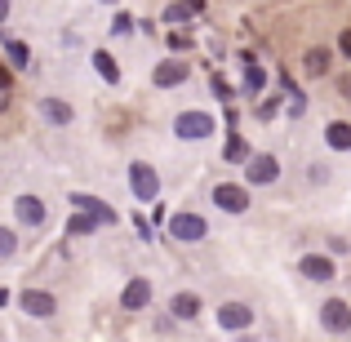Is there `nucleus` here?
<instances>
[{"label":"nucleus","instance_id":"nucleus-5","mask_svg":"<svg viewBox=\"0 0 351 342\" xmlns=\"http://www.w3.org/2000/svg\"><path fill=\"white\" fill-rule=\"evenodd\" d=\"M169 231H173L178 240H200L209 227H205V218H200V214H173V218H169Z\"/></svg>","mask_w":351,"mask_h":342},{"label":"nucleus","instance_id":"nucleus-26","mask_svg":"<svg viewBox=\"0 0 351 342\" xmlns=\"http://www.w3.org/2000/svg\"><path fill=\"white\" fill-rule=\"evenodd\" d=\"M9 85H14V76H9V71L0 67V89H5V94H9Z\"/></svg>","mask_w":351,"mask_h":342},{"label":"nucleus","instance_id":"nucleus-24","mask_svg":"<svg viewBox=\"0 0 351 342\" xmlns=\"http://www.w3.org/2000/svg\"><path fill=\"white\" fill-rule=\"evenodd\" d=\"M240 156H245V143L232 138V143H227V160H240Z\"/></svg>","mask_w":351,"mask_h":342},{"label":"nucleus","instance_id":"nucleus-13","mask_svg":"<svg viewBox=\"0 0 351 342\" xmlns=\"http://www.w3.org/2000/svg\"><path fill=\"white\" fill-rule=\"evenodd\" d=\"M23 311H32V316H53V298L40 289H27L23 293Z\"/></svg>","mask_w":351,"mask_h":342},{"label":"nucleus","instance_id":"nucleus-12","mask_svg":"<svg viewBox=\"0 0 351 342\" xmlns=\"http://www.w3.org/2000/svg\"><path fill=\"white\" fill-rule=\"evenodd\" d=\"M302 276H307V280H334V262L320 258V254H307L302 258Z\"/></svg>","mask_w":351,"mask_h":342},{"label":"nucleus","instance_id":"nucleus-16","mask_svg":"<svg viewBox=\"0 0 351 342\" xmlns=\"http://www.w3.org/2000/svg\"><path fill=\"white\" fill-rule=\"evenodd\" d=\"M200 14V0H182V5H169L165 9V23H187V18Z\"/></svg>","mask_w":351,"mask_h":342},{"label":"nucleus","instance_id":"nucleus-23","mask_svg":"<svg viewBox=\"0 0 351 342\" xmlns=\"http://www.w3.org/2000/svg\"><path fill=\"white\" fill-rule=\"evenodd\" d=\"M14 249H18L14 231H5V227H0V258H9V254H14Z\"/></svg>","mask_w":351,"mask_h":342},{"label":"nucleus","instance_id":"nucleus-14","mask_svg":"<svg viewBox=\"0 0 351 342\" xmlns=\"http://www.w3.org/2000/svg\"><path fill=\"white\" fill-rule=\"evenodd\" d=\"M40 116L53 120V125H71V116H76V112H71L67 103H58V98H45V103H40Z\"/></svg>","mask_w":351,"mask_h":342},{"label":"nucleus","instance_id":"nucleus-20","mask_svg":"<svg viewBox=\"0 0 351 342\" xmlns=\"http://www.w3.org/2000/svg\"><path fill=\"white\" fill-rule=\"evenodd\" d=\"M94 227H98V218H89V214H71V223H67V236H89Z\"/></svg>","mask_w":351,"mask_h":342},{"label":"nucleus","instance_id":"nucleus-4","mask_svg":"<svg viewBox=\"0 0 351 342\" xmlns=\"http://www.w3.org/2000/svg\"><path fill=\"white\" fill-rule=\"evenodd\" d=\"M214 205L227 209V214H245V209H249V191L236 187V182H223V187L214 191Z\"/></svg>","mask_w":351,"mask_h":342},{"label":"nucleus","instance_id":"nucleus-27","mask_svg":"<svg viewBox=\"0 0 351 342\" xmlns=\"http://www.w3.org/2000/svg\"><path fill=\"white\" fill-rule=\"evenodd\" d=\"M5 18H9V0H0V32H5Z\"/></svg>","mask_w":351,"mask_h":342},{"label":"nucleus","instance_id":"nucleus-6","mask_svg":"<svg viewBox=\"0 0 351 342\" xmlns=\"http://www.w3.org/2000/svg\"><path fill=\"white\" fill-rule=\"evenodd\" d=\"M276 173H280L276 156H254V160L245 164V178L249 182H276Z\"/></svg>","mask_w":351,"mask_h":342},{"label":"nucleus","instance_id":"nucleus-29","mask_svg":"<svg viewBox=\"0 0 351 342\" xmlns=\"http://www.w3.org/2000/svg\"><path fill=\"white\" fill-rule=\"evenodd\" d=\"M0 112H5V98H0Z\"/></svg>","mask_w":351,"mask_h":342},{"label":"nucleus","instance_id":"nucleus-9","mask_svg":"<svg viewBox=\"0 0 351 342\" xmlns=\"http://www.w3.org/2000/svg\"><path fill=\"white\" fill-rule=\"evenodd\" d=\"M249 320H254V311H249L245 302H227V307H218V325H223V329H245Z\"/></svg>","mask_w":351,"mask_h":342},{"label":"nucleus","instance_id":"nucleus-2","mask_svg":"<svg viewBox=\"0 0 351 342\" xmlns=\"http://www.w3.org/2000/svg\"><path fill=\"white\" fill-rule=\"evenodd\" d=\"M320 320H325L329 334H347V329H351V307L343 298H329L325 307H320Z\"/></svg>","mask_w":351,"mask_h":342},{"label":"nucleus","instance_id":"nucleus-1","mask_svg":"<svg viewBox=\"0 0 351 342\" xmlns=\"http://www.w3.org/2000/svg\"><path fill=\"white\" fill-rule=\"evenodd\" d=\"M129 182H134L138 200H156V191H160V178H156L152 164H129Z\"/></svg>","mask_w":351,"mask_h":342},{"label":"nucleus","instance_id":"nucleus-7","mask_svg":"<svg viewBox=\"0 0 351 342\" xmlns=\"http://www.w3.org/2000/svg\"><path fill=\"white\" fill-rule=\"evenodd\" d=\"M182 80H187V62H182V58H165L160 67H156V85H160V89L182 85Z\"/></svg>","mask_w":351,"mask_h":342},{"label":"nucleus","instance_id":"nucleus-3","mask_svg":"<svg viewBox=\"0 0 351 342\" xmlns=\"http://www.w3.org/2000/svg\"><path fill=\"white\" fill-rule=\"evenodd\" d=\"M173 129H178V138H209L214 134V120H209L205 112H182L178 120H173Z\"/></svg>","mask_w":351,"mask_h":342},{"label":"nucleus","instance_id":"nucleus-21","mask_svg":"<svg viewBox=\"0 0 351 342\" xmlns=\"http://www.w3.org/2000/svg\"><path fill=\"white\" fill-rule=\"evenodd\" d=\"M94 67H98V76H103V80H116L120 76V67L112 62V53H94Z\"/></svg>","mask_w":351,"mask_h":342},{"label":"nucleus","instance_id":"nucleus-11","mask_svg":"<svg viewBox=\"0 0 351 342\" xmlns=\"http://www.w3.org/2000/svg\"><path fill=\"white\" fill-rule=\"evenodd\" d=\"M14 209H18V223H27V227H40L45 223V205L36 196H18Z\"/></svg>","mask_w":351,"mask_h":342},{"label":"nucleus","instance_id":"nucleus-25","mask_svg":"<svg viewBox=\"0 0 351 342\" xmlns=\"http://www.w3.org/2000/svg\"><path fill=\"white\" fill-rule=\"evenodd\" d=\"M338 49H343V53H347V58H351V27H347V32H343V36H338Z\"/></svg>","mask_w":351,"mask_h":342},{"label":"nucleus","instance_id":"nucleus-15","mask_svg":"<svg viewBox=\"0 0 351 342\" xmlns=\"http://www.w3.org/2000/svg\"><path fill=\"white\" fill-rule=\"evenodd\" d=\"M325 138H329L334 151H351V125H347V120H334V125L325 129Z\"/></svg>","mask_w":351,"mask_h":342},{"label":"nucleus","instance_id":"nucleus-18","mask_svg":"<svg viewBox=\"0 0 351 342\" xmlns=\"http://www.w3.org/2000/svg\"><path fill=\"white\" fill-rule=\"evenodd\" d=\"M263 85H267V71L258 67L254 58H245V89H249V94H258Z\"/></svg>","mask_w":351,"mask_h":342},{"label":"nucleus","instance_id":"nucleus-19","mask_svg":"<svg viewBox=\"0 0 351 342\" xmlns=\"http://www.w3.org/2000/svg\"><path fill=\"white\" fill-rule=\"evenodd\" d=\"M302 67H307V76H325V71H329V53L325 49H311L307 58H302Z\"/></svg>","mask_w":351,"mask_h":342},{"label":"nucleus","instance_id":"nucleus-28","mask_svg":"<svg viewBox=\"0 0 351 342\" xmlns=\"http://www.w3.org/2000/svg\"><path fill=\"white\" fill-rule=\"evenodd\" d=\"M338 89H343V98H351V76H343V80H338Z\"/></svg>","mask_w":351,"mask_h":342},{"label":"nucleus","instance_id":"nucleus-22","mask_svg":"<svg viewBox=\"0 0 351 342\" xmlns=\"http://www.w3.org/2000/svg\"><path fill=\"white\" fill-rule=\"evenodd\" d=\"M9 58H14V67H27V62H32V53H27L23 40H9Z\"/></svg>","mask_w":351,"mask_h":342},{"label":"nucleus","instance_id":"nucleus-10","mask_svg":"<svg viewBox=\"0 0 351 342\" xmlns=\"http://www.w3.org/2000/svg\"><path fill=\"white\" fill-rule=\"evenodd\" d=\"M147 302H152V284H147V280H129V289H125V298H120V307L143 311Z\"/></svg>","mask_w":351,"mask_h":342},{"label":"nucleus","instance_id":"nucleus-17","mask_svg":"<svg viewBox=\"0 0 351 342\" xmlns=\"http://www.w3.org/2000/svg\"><path fill=\"white\" fill-rule=\"evenodd\" d=\"M169 307H173V316H178V320H191V316L200 311V298H196V293H178Z\"/></svg>","mask_w":351,"mask_h":342},{"label":"nucleus","instance_id":"nucleus-8","mask_svg":"<svg viewBox=\"0 0 351 342\" xmlns=\"http://www.w3.org/2000/svg\"><path fill=\"white\" fill-rule=\"evenodd\" d=\"M71 205L80 209V214H89V218H98V227H107V223H116V209H107L103 200H94V196H71Z\"/></svg>","mask_w":351,"mask_h":342}]
</instances>
